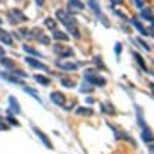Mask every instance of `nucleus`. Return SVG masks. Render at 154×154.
<instances>
[{
	"mask_svg": "<svg viewBox=\"0 0 154 154\" xmlns=\"http://www.w3.org/2000/svg\"><path fill=\"white\" fill-rule=\"evenodd\" d=\"M102 110L104 112V113H107V114H109V115H114L115 114V108H114V106L112 104V103H109V102H104V103H102Z\"/></svg>",
	"mask_w": 154,
	"mask_h": 154,
	"instance_id": "nucleus-16",
	"label": "nucleus"
},
{
	"mask_svg": "<svg viewBox=\"0 0 154 154\" xmlns=\"http://www.w3.org/2000/svg\"><path fill=\"white\" fill-rule=\"evenodd\" d=\"M0 76H2L3 79L10 82V83L18 84V85H20V84H21V85H24L23 80L20 79V76H17V75H15V74H11V73H9V72H0Z\"/></svg>",
	"mask_w": 154,
	"mask_h": 154,
	"instance_id": "nucleus-4",
	"label": "nucleus"
},
{
	"mask_svg": "<svg viewBox=\"0 0 154 154\" xmlns=\"http://www.w3.org/2000/svg\"><path fill=\"white\" fill-rule=\"evenodd\" d=\"M61 85L64 86V88H69V89H73L75 86V83L68 78H62L61 79Z\"/></svg>",
	"mask_w": 154,
	"mask_h": 154,
	"instance_id": "nucleus-25",
	"label": "nucleus"
},
{
	"mask_svg": "<svg viewBox=\"0 0 154 154\" xmlns=\"http://www.w3.org/2000/svg\"><path fill=\"white\" fill-rule=\"evenodd\" d=\"M134 2H135L136 6H137L138 9H142L143 5H144V0H134Z\"/></svg>",
	"mask_w": 154,
	"mask_h": 154,
	"instance_id": "nucleus-33",
	"label": "nucleus"
},
{
	"mask_svg": "<svg viewBox=\"0 0 154 154\" xmlns=\"http://www.w3.org/2000/svg\"><path fill=\"white\" fill-rule=\"evenodd\" d=\"M142 140L146 142V143H150L154 141V135L153 132L150 131V129L147 126L146 129H143V132H142Z\"/></svg>",
	"mask_w": 154,
	"mask_h": 154,
	"instance_id": "nucleus-12",
	"label": "nucleus"
},
{
	"mask_svg": "<svg viewBox=\"0 0 154 154\" xmlns=\"http://www.w3.org/2000/svg\"><path fill=\"white\" fill-rule=\"evenodd\" d=\"M137 42H138V43H140V44L143 46V49H144V50H147V51H150V48H149V45H148L147 43H144L142 39H140V38H138V39H137Z\"/></svg>",
	"mask_w": 154,
	"mask_h": 154,
	"instance_id": "nucleus-31",
	"label": "nucleus"
},
{
	"mask_svg": "<svg viewBox=\"0 0 154 154\" xmlns=\"http://www.w3.org/2000/svg\"><path fill=\"white\" fill-rule=\"evenodd\" d=\"M45 26L49 28V29H51V30H55V28L57 27V23H56V21L54 20V18H51V17H48L46 20H45Z\"/></svg>",
	"mask_w": 154,
	"mask_h": 154,
	"instance_id": "nucleus-23",
	"label": "nucleus"
},
{
	"mask_svg": "<svg viewBox=\"0 0 154 154\" xmlns=\"http://www.w3.org/2000/svg\"><path fill=\"white\" fill-rule=\"evenodd\" d=\"M141 15H142V17H144V20H147V21H149V22H152L154 24V16H153V14H152L150 10L146 9V10H143L141 12Z\"/></svg>",
	"mask_w": 154,
	"mask_h": 154,
	"instance_id": "nucleus-19",
	"label": "nucleus"
},
{
	"mask_svg": "<svg viewBox=\"0 0 154 154\" xmlns=\"http://www.w3.org/2000/svg\"><path fill=\"white\" fill-rule=\"evenodd\" d=\"M54 50H55V52H56L61 58H66V57H68V56H73V55H74V52H73V50H72L70 48L63 46V45H56Z\"/></svg>",
	"mask_w": 154,
	"mask_h": 154,
	"instance_id": "nucleus-3",
	"label": "nucleus"
},
{
	"mask_svg": "<svg viewBox=\"0 0 154 154\" xmlns=\"http://www.w3.org/2000/svg\"><path fill=\"white\" fill-rule=\"evenodd\" d=\"M85 79H86V82H88L89 84L95 85V86H100V88L104 86L106 83H107V80L103 78V76L96 75V74H88V75L85 76Z\"/></svg>",
	"mask_w": 154,
	"mask_h": 154,
	"instance_id": "nucleus-2",
	"label": "nucleus"
},
{
	"mask_svg": "<svg viewBox=\"0 0 154 154\" xmlns=\"http://www.w3.org/2000/svg\"><path fill=\"white\" fill-rule=\"evenodd\" d=\"M56 66H57V68H60V69H62V70H68V72H70V70H76L79 68V64L78 63H62V62H56Z\"/></svg>",
	"mask_w": 154,
	"mask_h": 154,
	"instance_id": "nucleus-10",
	"label": "nucleus"
},
{
	"mask_svg": "<svg viewBox=\"0 0 154 154\" xmlns=\"http://www.w3.org/2000/svg\"><path fill=\"white\" fill-rule=\"evenodd\" d=\"M150 89H152V92H153V96H154V83H150Z\"/></svg>",
	"mask_w": 154,
	"mask_h": 154,
	"instance_id": "nucleus-37",
	"label": "nucleus"
},
{
	"mask_svg": "<svg viewBox=\"0 0 154 154\" xmlns=\"http://www.w3.org/2000/svg\"><path fill=\"white\" fill-rule=\"evenodd\" d=\"M86 102H89V103H92V102H94V98H90V97H88V98H86Z\"/></svg>",
	"mask_w": 154,
	"mask_h": 154,
	"instance_id": "nucleus-38",
	"label": "nucleus"
},
{
	"mask_svg": "<svg viewBox=\"0 0 154 154\" xmlns=\"http://www.w3.org/2000/svg\"><path fill=\"white\" fill-rule=\"evenodd\" d=\"M122 50H123V45H122L120 42H118L117 44H115V49H114V51H115V54H117V56H120Z\"/></svg>",
	"mask_w": 154,
	"mask_h": 154,
	"instance_id": "nucleus-27",
	"label": "nucleus"
},
{
	"mask_svg": "<svg viewBox=\"0 0 154 154\" xmlns=\"http://www.w3.org/2000/svg\"><path fill=\"white\" fill-rule=\"evenodd\" d=\"M9 103H10V109L15 113V114H18V113H21V107H20V103H18V101L16 100V97L15 96H9Z\"/></svg>",
	"mask_w": 154,
	"mask_h": 154,
	"instance_id": "nucleus-11",
	"label": "nucleus"
},
{
	"mask_svg": "<svg viewBox=\"0 0 154 154\" xmlns=\"http://www.w3.org/2000/svg\"><path fill=\"white\" fill-rule=\"evenodd\" d=\"M94 61H95V63H96L97 66H100L101 69H106V68H104V64H103V62H102V60H101L100 56H96V57L94 58Z\"/></svg>",
	"mask_w": 154,
	"mask_h": 154,
	"instance_id": "nucleus-28",
	"label": "nucleus"
},
{
	"mask_svg": "<svg viewBox=\"0 0 154 154\" xmlns=\"http://www.w3.org/2000/svg\"><path fill=\"white\" fill-rule=\"evenodd\" d=\"M34 2L39 5V6H43L44 4H45V0H34Z\"/></svg>",
	"mask_w": 154,
	"mask_h": 154,
	"instance_id": "nucleus-34",
	"label": "nucleus"
},
{
	"mask_svg": "<svg viewBox=\"0 0 154 154\" xmlns=\"http://www.w3.org/2000/svg\"><path fill=\"white\" fill-rule=\"evenodd\" d=\"M52 38L55 40H58V42H67L69 38H68V35L66 34V33H63V32H61V30H54V33H52Z\"/></svg>",
	"mask_w": 154,
	"mask_h": 154,
	"instance_id": "nucleus-14",
	"label": "nucleus"
},
{
	"mask_svg": "<svg viewBox=\"0 0 154 154\" xmlns=\"http://www.w3.org/2000/svg\"><path fill=\"white\" fill-rule=\"evenodd\" d=\"M75 114L80 117H91L94 115V109L90 107H78L75 109Z\"/></svg>",
	"mask_w": 154,
	"mask_h": 154,
	"instance_id": "nucleus-9",
	"label": "nucleus"
},
{
	"mask_svg": "<svg viewBox=\"0 0 154 154\" xmlns=\"http://www.w3.org/2000/svg\"><path fill=\"white\" fill-rule=\"evenodd\" d=\"M0 23H2V20H0Z\"/></svg>",
	"mask_w": 154,
	"mask_h": 154,
	"instance_id": "nucleus-40",
	"label": "nucleus"
},
{
	"mask_svg": "<svg viewBox=\"0 0 154 154\" xmlns=\"http://www.w3.org/2000/svg\"><path fill=\"white\" fill-rule=\"evenodd\" d=\"M33 131L36 134V136H38V137H39V138L42 140V142L44 143V146H45L46 148H50V149H52V148H54V147H52V144H51V141L49 140V137H48V136H46V135H45L40 129H38V128H35V126H34V128H33Z\"/></svg>",
	"mask_w": 154,
	"mask_h": 154,
	"instance_id": "nucleus-6",
	"label": "nucleus"
},
{
	"mask_svg": "<svg viewBox=\"0 0 154 154\" xmlns=\"http://www.w3.org/2000/svg\"><path fill=\"white\" fill-rule=\"evenodd\" d=\"M50 98H51V101H52L55 104L61 106V107H62V106H64V104H66V102H67L66 96H64L62 92H60V91H54V92L51 94Z\"/></svg>",
	"mask_w": 154,
	"mask_h": 154,
	"instance_id": "nucleus-5",
	"label": "nucleus"
},
{
	"mask_svg": "<svg viewBox=\"0 0 154 154\" xmlns=\"http://www.w3.org/2000/svg\"><path fill=\"white\" fill-rule=\"evenodd\" d=\"M39 40H40V43H43V44H46V45H48V44H50V39H49L48 36H45L44 34L39 38Z\"/></svg>",
	"mask_w": 154,
	"mask_h": 154,
	"instance_id": "nucleus-32",
	"label": "nucleus"
},
{
	"mask_svg": "<svg viewBox=\"0 0 154 154\" xmlns=\"http://www.w3.org/2000/svg\"><path fill=\"white\" fill-rule=\"evenodd\" d=\"M34 79H35L36 83H39V84H42L44 86H46V85L50 84V79L48 78V76L43 75V74H35L34 75Z\"/></svg>",
	"mask_w": 154,
	"mask_h": 154,
	"instance_id": "nucleus-15",
	"label": "nucleus"
},
{
	"mask_svg": "<svg viewBox=\"0 0 154 154\" xmlns=\"http://www.w3.org/2000/svg\"><path fill=\"white\" fill-rule=\"evenodd\" d=\"M8 122L10 123V124H12V125H15V126H20V123L12 117V115H9L8 117Z\"/></svg>",
	"mask_w": 154,
	"mask_h": 154,
	"instance_id": "nucleus-30",
	"label": "nucleus"
},
{
	"mask_svg": "<svg viewBox=\"0 0 154 154\" xmlns=\"http://www.w3.org/2000/svg\"><path fill=\"white\" fill-rule=\"evenodd\" d=\"M113 4H123V0H112Z\"/></svg>",
	"mask_w": 154,
	"mask_h": 154,
	"instance_id": "nucleus-35",
	"label": "nucleus"
},
{
	"mask_svg": "<svg viewBox=\"0 0 154 154\" xmlns=\"http://www.w3.org/2000/svg\"><path fill=\"white\" fill-rule=\"evenodd\" d=\"M5 54V50L3 48H0V55H4Z\"/></svg>",
	"mask_w": 154,
	"mask_h": 154,
	"instance_id": "nucleus-39",
	"label": "nucleus"
},
{
	"mask_svg": "<svg viewBox=\"0 0 154 154\" xmlns=\"http://www.w3.org/2000/svg\"><path fill=\"white\" fill-rule=\"evenodd\" d=\"M68 4L72 9H75V10H84L85 9V5L80 2V0H68Z\"/></svg>",
	"mask_w": 154,
	"mask_h": 154,
	"instance_id": "nucleus-18",
	"label": "nucleus"
},
{
	"mask_svg": "<svg viewBox=\"0 0 154 154\" xmlns=\"http://www.w3.org/2000/svg\"><path fill=\"white\" fill-rule=\"evenodd\" d=\"M0 42L6 45H12V35L5 29L0 28Z\"/></svg>",
	"mask_w": 154,
	"mask_h": 154,
	"instance_id": "nucleus-8",
	"label": "nucleus"
},
{
	"mask_svg": "<svg viewBox=\"0 0 154 154\" xmlns=\"http://www.w3.org/2000/svg\"><path fill=\"white\" fill-rule=\"evenodd\" d=\"M23 50H24L26 52L30 54V55H34V56H39V57H42V54H40L39 51L34 50L33 48H30V46H28V45H24V46H23Z\"/></svg>",
	"mask_w": 154,
	"mask_h": 154,
	"instance_id": "nucleus-26",
	"label": "nucleus"
},
{
	"mask_svg": "<svg viewBox=\"0 0 154 154\" xmlns=\"http://www.w3.org/2000/svg\"><path fill=\"white\" fill-rule=\"evenodd\" d=\"M149 153L154 154V146H149Z\"/></svg>",
	"mask_w": 154,
	"mask_h": 154,
	"instance_id": "nucleus-36",
	"label": "nucleus"
},
{
	"mask_svg": "<svg viewBox=\"0 0 154 154\" xmlns=\"http://www.w3.org/2000/svg\"><path fill=\"white\" fill-rule=\"evenodd\" d=\"M12 15L14 16H16V20H17V22H20V21H27L28 18H27V16L26 15H23L20 10H17V9H14L12 10Z\"/></svg>",
	"mask_w": 154,
	"mask_h": 154,
	"instance_id": "nucleus-21",
	"label": "nucleus"
},
{
	"mask_svg": "<svg viewBox=\"0 0 154 154\" xmlns=\"http://www.w3.org/2000/svg\"><path fill=\"white\" fill-rule=\"evenodd\" d=\"M12 72L15 73V75H22L23 78H27V76H28V74H27L24 70H22V69H16V68H15Z\"/></svg>",
	"mask_w": 154,
	"mask_h": 154,
	"instance_id": "nucleus-29",
	"label": "nucleus"
},
{
	"mask_svg": "<svg viewBox=\"0 0 154 154\" xmlns=\"http://www.w3.org/2000/svg\"><path fill=\"white\" fill-rule=\"evenodd\" d=\"M134 56H135V60H136V62L138 63V66L143 69V70H146L147 72V67H146V63H144V61H143V58H142V56L140 55V54H134Z\"/></svg>",
	"mask_w": 154,
	"mask_h": 154,
	"instance_id": "nucleus-24",
	"label": "nucleus"
},
{
	"mask_svg": "<svg viewBox=\"0 0 154 154\" xmlns=\"http://www.w3.org/2000/svg\"><path fill=\"white\" fill-rule=\"evenodd\" d=\"M0 63H2L4 67H6L8 69H15V67H16V63L12 61V60H10V58H8V57H3V58H0Z\"/></svg>",
	"mask_w": 154,
	"mask_h": 154,
	"instance_id": "nucleus-17",
	"label": "nucleus"
},
{
	"mask_svg": "<svg viewBox=\"0 0 154 154\" xmlns=\"http://www.w3.org/2000/svg\"><path fill=\"white\" fill-rule=\"evenodd\" d=\"M88 5L90 6V9H91L97 16H101V5H100V3H98V0H89Z\"/></svg>",
	"mask_w": 154,
	"mask_h": 154,
	"instance_id": "nucleus-13",
	"label": "nucleus"
},
{
	"mask_svg": "<svg viewBox=\"0 0 154 154\" xmlns=\"http://www.w3.org/2000/svg\"><path fill=\"white\" fill-rule=\"evenodd\" d=\"M26 62H27L29 66H32L33 68H35V69H42V70H44V72H49V67H46L44 63L39 62V61L35 60V58L26 57Z\"/></svg>",
	"mask_w": 154,
	"mask_h": 154,
	"instance_id": "nucleus-7",
	"label": "nucleus"
},
{
	"mask_svg": "<svg viewBox=\"0 0 154 154\" xmlns=\"http://www.w3.org/2000/svg\"><path fill=\"white\" fill-rule=\"evenodd\" d=\"M132 24L136 27V29H137V30H138L141 34H143V35H147V34H148V32L144 29L143 24H141V23H140L137 20H132Z\"/></svg>",
	"mask_w": 154,
	"mask_h": 154,
	"instance_id": "nucleus-22",
	"label": "nucleus"
},
{
	"mask_svg": "<svg viewBox=\"0 0 154 154\" xmlns=\"http://www.w3.org/2000/svg\"><path fill=\"white\" fill-rule=\"evenodd\" d=\"M56 17L66 27V29L73 35V38H75V39H80V33H79V29H78V23H76L74 17H72L64 10H57L56 11Z\"/></svg>",
	"mask_w": 154,
	"mask_h": 154,
	"instance_id": "nucleus-1",
	"label": "nucleus"
},
{
	"mask_svg": "<svg viewBox=\"0 0 154 154\" xmlns=\"http://www.w3.org/2000/svg\"><path fill=\"white\" fill-rule=\"evenodd\" d=\"M24 91H26L27 94H29L32 97H34L36 101H39V102L42 103V98L39 97V94L36 92V90H34V89H32V88H27V86H26V88H24Z\"/></svg>",
	"mask_w": 154,
	"mask_h": 154,
	"instance_id": "nucleus-20",
	"label": "nucleus"
}]
</instances>
